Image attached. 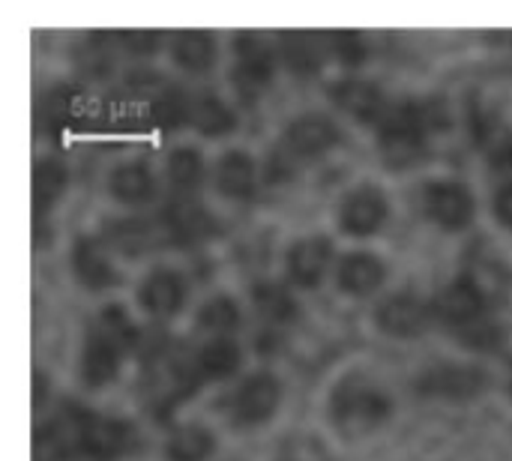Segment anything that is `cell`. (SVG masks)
<instances>
[{"mask_svg":"<svg viewBox=\"0 0 512 461\" xmlns=\"http://www.w3.org/2000/svg\"><path fill=\"white\" fill-rule=\"evenodd\" d=\"M450 129V108L435 99H393L384 120L375 126L378 147L387 165L411 168L429 153V138Z\"/></svg>","mask_w":512,"mask_h":461,"instance_id":"6da1fadb","label":"cell"},{"mask_svg":"<svg viewBox=\"0 0 512 461\" xmlns=\"http://www.w3.org/2000/svg\"><path fill=\"white\" fill-rule=\"evenodd\" d=\"M45 429L60 444L66 461H117L135 441L129 423L102 417L81 402H63Z\"/></svg>","mask_w":512,"mask_h":461,"instance_id":"7a4b0ae2","label":"cell"},{"mask_svg":"<svg viewBox=\"0 0 512 461\" xmlns=\"http://www.w3.org/2000/svg\"><path fill=\"white\" fill-rule=\"evenodd\" d=\"M435 318L474 351H495L501 345V330L492 318L489 294L474 273H462L441 291L435 300Z\"/></svg>","mask_w":512,"mask_h":461,"instance_id":"3957f363","label":"cell"},{"mask_svg":"<svg viewBox=\"0 0 512 461\" xmlns=\"http://www.w3.org/2000/svg\"><path fill=\"white\" fill-rule=\"evenodd\" d=\"M141 342V330L132 324L123 306H105L84 339L81 354V375L87 387H105L117 378L123 357Z\"/></svg>","mask_w":512,"mask_h":461,"instance_id":"277c9868","label":"cell"},{"mask_svg":"<svg viewBox=\"0 0 512 461\" xmlns=\"http://www.w3.org/2000/svg\"><path fill=\"white\" fill-rule=\"evenodd\" d=\"M339 138H342L339 126L327 114H303V117L291 120L267 159L264 177L270 183L288 180L300 165L315 162L318 156L333 150L339 144Z\"/></svg>","mask_w":512,"mask_h":461,"instance_id":"5b68a950","label":"cell"},{"mask_svg":"<svg viewBox=\"0 0 512 461\" xmlns=\"http://www.w3.org/2000/svg\"><path fill=\"white\" fill-rule=\"evenodd\" d=\"M393 414L390 396L366 375H345L330 393V423L345 435H366Z\"/></svg>","mask_w":512,"mask_h":461,"instance_id":"8992f818","label":"cell"},{"mask_svg":"<svg viewBox=\"0 0 512 461\" xmlns=\"http://www.w3.org/2000/svg\"><path fill=\"white\" fill-rule=\"evenodd\" d=\"M273 75H276V48L258 33L234 36L231 84L246 105H252L273 84Z\"/></svg>","mask_w":512,"mask_h":461,"instance_id":"52a82bcc","label":"cell"},{"mask_svg":"<svg viewBox=\"0 0 512 461\" xmlns=\"http://www.w3.org/2000/svg\"><path fill=\"white\" fill-rule=\"evenodd\" d=\"M282 402V384L270 372H255L240 381V387L228 399V414L234 426H261L267 423Z\"/></svg>","mask_w":512,"mask_h":461,"instance_id":"ba28073f","label":"cell"},{"mask_svg":"<svg viewBox=\"0 0 512 461\" xmlns=\"http://www.w3.org/2000/svg\"><path fill=\"white\" fill-rule=\"evenodd\" d=\"M423 207L426 216L441 225L444 231H465L474 222L477 204L468 186L459 180H432L423 186Z\"/></svg>","mask_w":512,"mask_h":461,"instance_id":"9c48e42d","label":"cell"},{"mask_svg":"<svg viewBox=\"0 0 512 461\" xmlns=\"http://www.w3.org/2000/svg\"><path fill=\"white\" fill-rule=\"evenodd\" d=\"M387 219H390L387 192L369 183L351 189L339 204V228L348 237H372L387 225Z\"/></svg>","mask_w":512,"mask_h":461,"instance_id":"30bf717a","label":"cell"},{"mask_svg":"<svg viewBox=\"0 0 512 461\" xmlns=\"http://www.w3.org/2000/svg\"><path fill=\"white\" fill-rule=\"evenodd\" d=\"M432 321H438L435 303H429L411 291H399L375 309V324L387 336H396V339H414V336L426 333L432 327Z\"/></svg>","mask_w":512,"mask_h":461,"instance_id":"8fae6325","label":"cell"},{"mask_svg":"<svg viewBox=\"0 0 512 461\" xmlns=\"http://www.w3.org/2000/svg\"><path fill=\"white\" fill-rule=\"evenodd\" d=\"M156 216L168 237V249H183L216 234V219L195 198L174 195V201H168Z\"/></svg>","mask_w":512,"mask_h":461,"instance_id":"7c38bea8","label":"cell"},{"mask_svg":"<svg viewBox=\"0 0 512 461\" xmlns=\"http://www.w3.org/2000/svg\"><path fill=\"white\" fill-rule=\"evenodd\" d=\"M468 126L474 144L486 153L495 171H512V129L480 99L468 102Z\"/></svg>","mask_w":512,"mask_h":461,"instance_id":"4fadbf2b","label":"cell"},{"mask_svg":"<svg viewBox=\"0 0 512 461\" xmlns=\"http://www.w3.org/2000/svg\"><path fill=\"white\" fill-rule=\"evenodd\" d=\"M102 243L123 258H141V255L168 249V237L162 231L159 216H153V219H114L105 225Z\"/></svg>","mask_w":512,"mask_h":461,"instance_id":"5bb4252c","label":"cell"},{"mask_svg":"<svg viewBox=\"0 0 512 461\" xmlns=\"http://www.w3.org/2000/svg\"><path fill=\"white\" fill-rule=\"evenodd\" d=\"M330 99L345 111L351 114L354 120H363V123H372L378 126L384 120V114L390 111L393 99L384 87H378L375 81H366V78H342L330 87Z\"/></svg>","mask_w":512,"mask_h":461,"instance_id":"9a60e30c","label":"cell"},{"mask_svg":"<svg viewBox=\"0 0 512 461\" xmlns=\"http://www.w3.org/2000/svg\"><path fill=\"white\" fill-rule=\"evenodd\" d=\"M330 264H333V243H330V237H321V234L297 240L285 258L288 279L303 291L318 288L324 282V276L330 273Z\"/></svg>","mask_w":512,"mask_h":461,"instance_id":"2e32d148","label":"cell"},{"mask_svg":"<svg viewBox=\"0 0 512 461\" xmlns=\"http://www.w3.org/2000/svg\"><path fill=\"white\" fill-rule=\"evenodd\" d=\"M486 387H489V375L483 369L453 366V363L435 366L417 381V390L432 399H471L480 396Z\"/></svg>","mask_w":512,"mask_h":461,"instance_id":"e0dca14e","label":"cell"},{"mask_svg":"<svg viewBox=\"0 0 512 461\" xmlns=\"http://www.w3.org/2000/svg\"><path fill=\"white\" fill-rule=\"evenodd\" d=\"M75 279L90 291H108L120 285V273L114 270L111 258L105 255V243L96 237H78L69 255Z\"/></svg>","mask_w":512,"mask_h":461,"instance_id":"ac0fdd59","label":"cell"},{"mask_svg":"<svg viewBox=\"0 0 512 461\" xmlns=\"http://www.w3.org/2000/svg\"><path fill=\"white\" fill-rule=\"evenodd\" d=\"M186 303V282L177 270H153L138 285V306L153 318H171Z\"/></svg>","mask_w":512,"mask_h":461,"instance_id":"d6986e66","label":"cell"},{"mask_svg":"<svg viewBox=\"0 0 512 461\" xmlns=\"http://www.w3.org/2000/svg\"><path fill=\"white\" fill-rule=\"evenodd\" d=\"M276 54H282L285 66L297 75L318 72L327 60V33H306V30H288L276 42Z\"/></svg>","mask_w":512,"mask_h":461,"instance_id":"ffe728a7","label":"cell"},{"mask_svg":"<svg viewBox=\"0 0 512 461\" xmlns=\"http://www.w3.org/2000/svg\"><path fill=\"white\" fill-rule=\"evenodd\" d=\"M216 189L231 201H252L258 192V165L246 150H228L216 162Z\"/></svg>","mask_w":512,"mask_h":461,"instance_id":"44dd1931","label":"cell"},{"mask_svg":"<svg viewBox=\"0 0 512 461\" xmlns=\"http://www.w3.org/2000/svg\"><path fill=\"white\" fill-rule=\"evenodd\" d=\"M387 279V264L372 252H351L336 264V285L351 297L375 294Z\"/></svg>","mask_w":512,"mask_h":461,"instance_id":"7402d4cb","label":"cell"},{"mask_svg":"<svg viewBox=\"0 0 512 461\" xmlns=\"http://www.w3.org/2000/svg\"><path fill=\"white\" fill-rule=\"evenodd\" d=\"M189 126H195L204 138H225L237 129V114L213 90H195L189 108Z\"/></svg>","mask_w":512,"mask_h":461,"instance_id":"603a6c76","label":"cell"},{"mask_svg":"<svg viewBox=\"0 0 512 461\" xmlns=\"http://www.w3.org/2000/svg\"><path fill=\"white\" fill-rule=\"evenodd\" d=\"M219 54V42L210 30H180L171 36V60L183 69V72H207L213 69Z\"/></svg>","mask_w":512,"mask_h":461,"instance_id":"cb8c5ba5","label":"cell"},{"mask_svg":"<svg viewBox=\"0 0 512 461\" xmlns=\"http://www.w3.org/2000/svg\"><path fill=\"white\" fill-rule=\"evenodd\" d=\"M108 189L120 204H147L156 195V177L147 162H123L111 171Z\"/></svg>","mask_w":512,"mask_h":461,"instance_id":"d4e9b609","label":"cell"},{"mask_svg":"<svg viewBox=\"0 0 512 461\" xmlns=\"http://www.w3.org/2000/svg\"><path fill=\"white\" fill-rule=\"evenodd\" d=\"M252 306H255L261 321L276 324V327H288V324H294L300 318V303L279 282H255Z\"/></svg>","mask_w":512,"mask_h":461,"instance_id":"484cf974","label":"cell"},{"mask_svg":"<svg viewBox=\"0 0 512 461\" xmlns=\"http://www.w3.org/2000/svg\"><path fill=\"white\" fill-rule=\"evenodd\" d=\"M66 186H69V171L63 162H57V159L36 162V168H33V210H36V216L48 213L60 201Z\"/></svg>","mask_w":512,"mask_h":461,"instance_id":"4316f807","label":"cell"},{"mask_svg":"<svg viewBox=\"0 0 512 461\" xmlns=\"http://www.w3.org/2000/svg\"><path fill=\"white\" fill-rule=\"evenodd\" d=\"M216 453V438L210 429L192 423V426H180L168 444H165V459L168 461H210Z\"/></svg>","mask_w":512,"mask_h":461,"instance_id":"83f0119b","label":"cell"},{"mask_svg":"<svg viewBox=\"0 0 512 461\" xmlns=\"http://www.w3.org/2000/svg\"><path fill=\"white\" fill-rule=\"evenodd\" d=\"M165 171H168V183L174 186V195L180 198H192L198 186L204 183V159L192 147H177L168 156Z\"/></svg>","mask_w":512,"mask_h":461,"instance_id":"f1b7e54d","label":"cell"},{"mask_svg":"<svg viewBox=\"0 0 512 461\" xmlns=\"http://www.w3.org/2000/svg\"><path fill=\"white\" fill-rule=\"evenodd\" d=\"M189 108H192V93H186L183 87L171 84V87H162L153 99H150V120L159 126V129H180L189 123Z\"/></svg>","mask_w":512,"mask_h":461,"instance_id":"f546056e","label":"cell"},{"mask_svg":"<svg viewBox=\"0 0 512 461\" xmlns=\"http://www.w3.org/2000/svg\"><path fill=\"white\" fill-rule=\"evenodd\" d=\"M198 360H201L207 381H225V378L237 375V369L243 363V351L231 339H213L198 348Z\"/></svg>","mask_w":512,"mask_h":461,"instance_id":"4dcf8cb0","label":"cell"},{"mask_svg":"<svg viewBox=\"0 0 512 461\" xmlns=\"http://www.w3.org/2000/svg\"><path fill=\"white\" fill-rule=\"evenodd\" d=\"M243 324V312L234 297H213L198 309V327L213 333L216 339H225V333H234Z\"/></svg>","mask_w":512,"mask_h":461,"instance_id":"1f68e13d","label":"cell"},{"mask_svg":"<svg viewBox=\"0 0 512 461\" xmlns=\"http://www.w3.org/2000/svg\"><path fill=\"white\" fill-rule=\"evenodd\" d=\"M327 51H330V60L342 66H360L369 54V45L354 30H336V33H327Z\"/></svg>","mask_w":512,"mask_h":461,"instance_id":"d6a6232c","label":"cell"},{"mask_svg":"<svg viewBox=\"0 0 512 461\" xmlns=\"http://www.w3.org/2000/svg\"><path fill=\"white\" fill-rule=\"evenodd\" d=\"M114 42L120 48H126L129 54H135V57H147V54L156 51L159 33H153V30H126V33H114Z\"/></svg>","mask_w":512,"mask_h":461,"instance_id":"836d02e7","label":"cell"},{"mask_svg":"<svg viewBox=\"0 0 512 461\" xmlns=\"http://www.w3.org/2000/svg\"><path fill=\"white\" fill-rule=\"evenodd\" d=\"M495 216L501 219V225H507L512 231V183L498 189V195H495Z\"/></svg>","mask_w":512,"mask_h":461,"instance_id":"e575fe53","label":"cell"}]
</instances>
